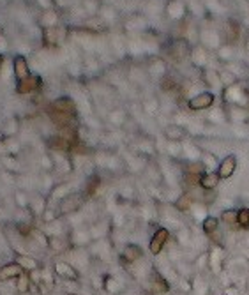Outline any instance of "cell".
Returning a JSON list of instances; mask_svg holds the SVG:
<instances>
[{"label":"cell","mask_w":249,"mask_h":295,"mask_svg":"<svg viewBox=\"0 0 249 295\" xmlns=\"http://www.w3.org/2000/svg\"><path fill=\"white\" fill-rule=\"evenodd\" d=\"M214 94L212 92H201L198 96H194L193 99H189L187 103V108L191 112H201V110H207L214 105Z\"/></svg>","instance_id":"obj_1"},{"label":"cell","mask_w":249,"mask_h":295,"mask_svg":"<svg viewBox=\"0 0 249 295\" xmlns=\"http://www.w3.org/2000/svg\"><path fill=\"white\" fill-rule=\"evenodd\" d=\"M170 238V234L166 228H159V230L156 232V234L152 235V238H150L149 242V251L152 253V255H159L161 251L165 249L166 242H168Z\"/></svg>","instance_id":"obj_2"},{"label":"cell","mask_w":249,"mask_h":295,"mask_svg":"<svg viewBox=\"0 0 249 295\" xmlns=\"http://www.w3.org/2000/svg\"><path fill=\"white\" fill-rule=\"evenodd\" d=\"M235 170H237V158L233 154H230V156H226L221 161V165L217 168V175L221 178H230L235 174Z\"/></svg>","instance_id":"obj_3"},{"label":"cell","mask_w":249,"mask_h":295,"mask_svg":"<svg viewBox=\"0 0 249 295\" xmlns=\"http://www.w3.org/2000/svg\"><path fill=\"white\" fill-rule=\"evenodd\" d=\"M21 274H23V267H20V263H7V265L0 267V281L20 278Z\"/></svg>","instance_id":"obj_4"},{"label":"cell","mask_w":249,"mask_h":295,"mask_svg":"<svg viewBox=\"0 0 249 295\" xmlns=\"http://www.w3.org/2000/svg\"><path fill=\"white\" fill-rule=\"evenodd\" d=\"M219 180H221V177L217 175V172L216 174H203L200 177V186L203 187V189H214V187H217V184H219Z\"/></svg>","instance_id":"obj_5"},{"label":"cell","mask_w":249,"mask_h":295,"mask_svg":"<svg viewBox=\"0 0 249 295\" xmlns=\"http://www.w3.org/2000/svg\"><path fill=\"white\" fill-rule=\"evenodd\" d=\"M14 67H16V76L20 78V80L28 78V69H27V62H25V59L18 57L16 60H14Z\"/></svg>","instance_id":"obj_6"},{"label":"cell","mask_w":249,"mask_h":295,"mask_svg":"<svg viewBox=\"0 0 249 295\" xmlns=\"http://www.w3.org/2000/svg\"><path fill=\"white\" fill-rule=\"evenodd\" d=\"M237 225L244 230L249 228V209H239L237 210Z\"/></svg>","instance_id":"obj_7"},{"label":"cell","mask_w":249,"mask_h":295,"mask_svg":"<svg viewBox=\"0 0 249 295\" xmlns=\"http://www.w3.org/2000/svg\"><path fill=\"white\" fill-rule=\"evenodd\" d=\"M57 272H59V274H62V276H69V278L71 279H76V272L72 271L71 267L67 265V263H59V265H57Z\"/></svg>","instance_id":"obj_8"},{"label":"cell","mask_w":249,"mask_h":295,"mask_svg":"<svg viewBox=\"0 0 249 295\" xmlns=\"http://www.w3.org/2000/svg\"><path fill=\"white\" fill-rule=\"evenodd\" d=\"M217 219L216 218H207L203 221V230H205V234H209V235H212L214 232L217 230Z\"/></svg>","instance_id":"obj_9"},{"label":"cell","mask_w":249,"mask_h":295,"mask_svg":"<svg viewBox=\"0 0 249 295\" xmlns=\"http://www.w3.org/2000/svg\"><path fill=\"white\" fill-rule=\"evenodd\" d=\"M221 221L230 225V227H233V225L237 223V212H235V210H226V212H223Z\"/></svg>","instance_id":"obj_10"},{"label":"cell","mask_w":249,"mask_h":295,"mask_svg":"<svg viewBox=\"0 0 249 295\" xmlns=\"http://www.w3.org/2000/svg\"><path fill=\"white\" fill-rule=\"evenodd\" d=\"M18 290H20V292H27L28 290V276H25V274L20 276V281H18Z\"/></svg>","instance_id":"obj_11"},{"label":"cell","mask_w":249,"mask_h":295,"mask_svg":"<svg viewBox=\"0 0 249 295\" xmlns=\"http://www.w3.org/2000/svg\"><path fill=\"white\" fill-rule=\"evenodd\" d=\"M20 263H25V265H28V269H36V262H34V260L20 258Z\"/></svg>","instance_id":"obj_12"}]
</instances>
